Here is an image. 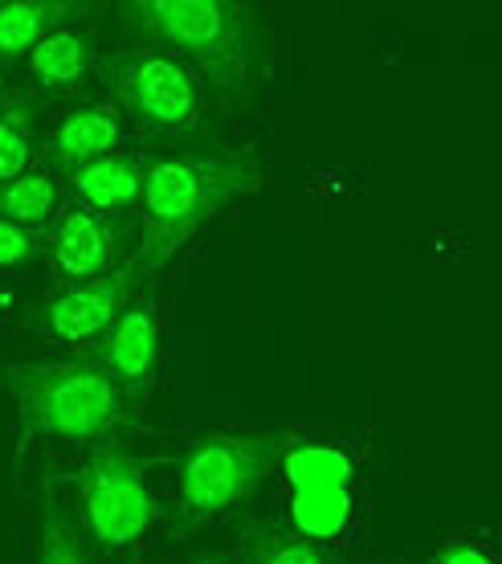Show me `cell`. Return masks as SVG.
Masks as SVG:
<instances>
[{"instance_id": "obj_11", "label": "cell", "mask_w": 502, "mask_h": 564, "mask_svg": "<svg viewBox=\"0 0 502 564\" xmlns=\"http://www.w3.org/2000/svg\"><path fill=\"white\" fill-rule=\"evenodd\" d=\"M123 128H127L123 115L114 111L107 99L78 102V107L57 115L54 128L45 131V143H42L45 169L54 172V176L57 172L70 176V172L95 164L102 155H114L119 143H123Z\"/></svg>"}, {"instance_id": "obj_19", "label": "cell", "mask_w": 502, "mask_h": 564, "mask_svg": "<svg viewBox=\"0 0 502 564\" xmlns=\"http://www.w3.org/2000/svg\"><path fill=\"white\" fill-rule=\"evenodd\" d=\"M42 254V238L0 217V270H21Z\"/></svg>"}, {"instance_id": "obj_18", "label": "cell", "mask_w": 502, "mask_h": 564, "mask_svg": "<svg viewBox=\"0 0 502 564\" xmlns=\"http://www.w3.org/2000/svg\"><path fill=\"white\" fill-rule=\"evenodd\" d=\"M57 200H62V188L50 169H29L25 176L0 184V217L33 234L57 217Z\"/></svg>"}, {"instance_id": "obj_4", "label": "cell", "mask_w": 502, "mask_h": 564, "mask_svg": "<svg viewBox=\"0 0 502 564\" xmlns=\"http://www.w3.org/2000/svg\"><path fill=\"white\" fill-rule=\"evenodd\" d=\"M95 74L123 123L148 140H176L209 119V95L200 78L164 45H119L95 57Z\"/></svg>"}, {"instance_id": "obj_13", "label": "cell", "mask_w": 502, "mask_h": 564, "mask_svg": "<svg viewBox=\"0 0 502 564\" xmlns=\"http://www.w3.org/2000/svg\"><path fill=\"white\" fill-rule=\"evenodd\" d=\"M70 193L74 205H83L102 217H127L140 209L143 193V155H102L95 164L70 172Z\"/></svg>"}, {"instance_id": "obj_5", "label": "cell", "mask_w": 502, "mask_h": 564, "mask_svg": "<svg viewBox=\"0 0 502 564\" xmlns=\"http://www.w3.org/2000/svg\"><path fill=\"white\" fill-rule=\"evenodd\" d=\"M274 470L282 475V491H286V516H291L286 528L327 549L356 532L363 516V475L360 458L351 454L343 437H282Z\"/></svg>"}, {"instance_id": "obj_9", "label": "cell", "mask_w": 502, "mask_h": 564, "mask_svg": "<svg viewBox=\"0 0 502 564\" xmlns=\"http://www.w3.org/2000/svg\"><path fill=\"white\" fill-rule=\"evenodd\" d=\"M90 360L107 368V377L119 384L127 405L148 401V389H152L155 368H160V303L152 291L148 295L135 291V299L119 311L111 332L98 339Z\"/></svg>"}, {"instance_id": "obj_2", "label": "cell", "mask_w": 502, "mask_h": 564, "mask_svg": "<svg viewBox=\"0 0 502 564\" xmlns=\"http://www.w3.org/2000/svg\"><path fill=\"white\" fill-rule=\"evenodd\" d=\"M262 188V160L229 148H181L143 160L140 246L131 267L152 274L181 254L233 200Z\"/></svg>"}, {"instance_id": "obj_10", "label": "cell", "mask_w": 502, "mask_h": 564, "mask_svg": "<svg viewBox=\"0 0 502 564\" xmlns=\"http://www.w3.org/2000/svg\"><path fill=\"white\" fill-rule=\"evenodd\" d=\"M123 241H127V217H102L83 205H70L54 217L50 234V270L57 282H86L95 274L123 267Z\"/></svg>"}, {"instance_id": "obj_7", "label": "cell", "mask_w": 502, "mask_h": 564, "mask_svg": "<svg viewBox=\"0 0 502 564\" xmlns=\"http://www.w3.org/2000/svg\"><path fill=\"white\" fill-rule=\"evenodd\" d=\"M83 532L98 552H123L148 536L155 523V495L148 466L123 446H98L78 479Z\"/></svg>"}, {"instance_id": "obj_20", "label": "cell", "mask_w": 502, "mask_h": 564, "mask_svg": "<svg viewBox=\"0 0 502 564\" xmlns=\"http://www.w3.org/2000/svg\"><path fill=\"white\" fill-rule=\"evenodd\" d=\"M433 564H494V552L482 540L466 536V540H449L446 549L433 556Z\"/></svg>"}, {"instance_id": "obj_17", "label": "cell", "mask_w": 502, "mask_h": 564, "mask_svg": "<svg viewBox=\"0 0 502 564\" xmlns=\"http://www.w3.org/2000/svg\"><path fill=\"white\" fill-rule=\"evenodd\" d=\"M241 564H343L327 544L298 536L294 528L274 520L250 523L245 544H241Z\"/></svg>"}, {"instance_id": "obj_6", "label": "cell", "mask_w": 502, "mask_h": 564, "mask_svg": "<svg viewBox=\"0 0 502 564\" xmlns=\"http://www.w3.org/2000/svg\"><path fill=\"white\" fill-rule=\"evenodd\" d=\"M279 442V434H238V430H217L188 442L176 466L181 528H200L253 499L274 470Z\"/></svg>"}, {"instance_id": "obj_16", "label": "cell", "mask_w": 502, "mask_h": 564, "mask_svg": "<svg viewBox=\"0 0 502 564\" xmlns=\"http://www.w3.org/2000/svg\"><path fill=\"white\" fill-rule=\"evenodd\" d=\"M37 135H33V102L0 78V184L17 181L33 169Z\"/></svg>"}, {"instance_id": "obj_8", "label": "cell", "mask_w": 502, "mask_h": 564, "mask_svg": "<svg viewBox=\"0 0 502 564\" xmlns=\"http://www.w3.org/2000/svg\"><path fill=\"white\" fill-rule=\"evenodd\" d=\"M143 274L131 262L107 270V274H95L86 282H74V286H62L57 295H50L37 307V327L54 344H74V348H86V344H98V339L111 332V324L119 319V311L135 299Z\"/></svg>"}, {"instance_id": "obj_3", "label": "cell", "mask_w": 502, "mask_h": 564, "mask_svg": "<svg viewBox=\"0 0 502 564\" xmlns=\"http://www.w3.org/2000/svg\"><path fill=\"white\" fill-rule=\"evenodd\" d=\"M4 397L13 401L21 442L33 437H62V442H90L123 425L127 397L107 377V368L83 360H29V365L0 368Z\"/></svg>"}, {"instance_id": "obj_21", "label": "cell", "mask_w": 502, "mask_h": 564, "mask_svg": "<svg viewBox=\"0 0 502 564\" xmlns=\"http://www.w3.org/2000/svg\"><path fill=\"white\" fill-rule=\"evenodd\" d=\"M188 564H233L229 556H217V552H205V556H193Z\"/></svg>"}, {"instance_id": "obj_15", "label": "cell", "mask_w": 502, "mask_h": 564, "mask_svg": "<svg viewBox=\"0 0 502 564\" xmlns=\"http://www.w3.org/2000/svg\"><path fill=\"white\" fill-rule=\"evenodd\" d=\"M33 564H90L78 523L62 511L45 475L33 499Z\"/></svg>"}, {"instance_id": "obj_1", "label": "cell", "mask_w": 502, "mask_h": 564, "mask_svg": "<svg viewBox=\"0 0 502 564\" xmlns=\"http://www.w3.org/2000/svg\"><path fill=\"white\" fill-rule=\"evenodd\" d=\"M119 21L143 42L164 45L200 78L225 111H241L265 83V33L238 0H127Z\"/></svg>"}, {"instance_id": "obj_14", "label": "cell", "mask_w": 502, "mask_h": 564, "mask_svg": "<svg viewBox=\"0 0 502 564\" xmlns=\"http://www.w3.org/2000/svg\"><path fill=\"white\" fill-rule=\"evenodd\" d=\"M78 4L70 0H9L0 4V66L9 70L25 62L29 50L42 42L45 33L70 25Z\"/></svg>"}, {"instance_id": "obj_12", "label": "cell", "mask_w": 502, "mask_h": 564, "mask_svg": "<svg viewBox=\"0 0 502 564\" xmlns=\"http://www.w3.org/2000/svg\"><path fill=\"white\" fill-rule=\"evenodd\" d=\"M95 74V33L78 25H62L45 33L42 42L29 50L25 78L37 99H62Z\"/></svg>"}]
</instances>
